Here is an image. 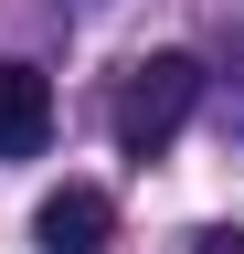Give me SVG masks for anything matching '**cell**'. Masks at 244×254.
Returning <instances> with one entry per match:
<instances>
[{"label": "cell", "instance_id": "2", "mask_svg": "<svg viewBox=\"0 0 244 254\" xmlns=\"http://www.w3.org/2000/svg\"><path fill=\"white\" fill-rule=\"evenodd\" d=\"M32 244L43 254H106L117 244V201L96 180H64V190H43V212H32Z\"/></svg>", "mask_w": 244, "mask_h": 254}, {"label": "cell", "instance_id": "1", "mask_svg": "<svg viewBox=\"0 0 244 254\" xmlns=\"http://www.w3.org/2000/svg\"><path fill=\"white\" fill-rule=\"evenodd\" d=\"M191 106H202V64L191 53H138L128 85H117V148H128V159H160L180 127H191Z\"/></svg>", "mask_w": 244, "mask_h": 254}, {"label": "cell", "instance_id": "4", "mask_svg": "<svg viewBox=\"0 0 244 254\" xmlns=\"http://www.w3.org/2000/svg\"><path fill=\"white\" fill-rule=\"evenodd\" d=\"M191 254H244V222H212V233H191Z\"/></svg>", "mask_w": 244, "mask_h": 254}, {"label": "cell", "instance_id": "3", "mask_svg": "<svg viewBox=\"0 0 244 254\" xmlns=\"http://www.w3.org/2000/svg\"><path fill=\"white\" fill-rule=\"evenodd\" d=\"M53 138V85L32 64H0V159H43Z\"/></svg>", "mask_w": 244, "mask_h": 254}]
</instances>
